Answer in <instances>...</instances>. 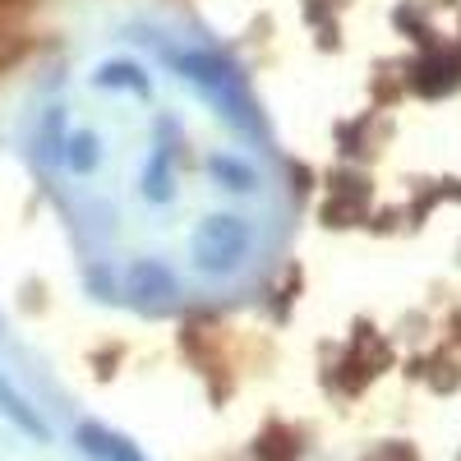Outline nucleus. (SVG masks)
I'll list each match as a JSON object with an SVG mask.
<instances>
[{"instance_id": "f257e3e1", "label": "nucleus", "mask_w": 461, "mask_h": 461, "mask_svg": "<svg viewBox=\"0 0 461 461\" xmlns=\"http://www.w3.org/2000/svg\"><path fill=\"white\" fill-rule=\"evenodd\" d=\"M171 65L180 69V79H189L194 84L230 125H240V130H258V115H254V106H249V97H245V84H240V74L230 69L226 60H217V56H208V51H176L171 56Z\"/></svg>"}, {"instance_id": "f03ea898", "label": "nucleus", "mask_w": 461, "mask_h": 461, "mask_svg": "<svg viewBox=\"0 0 461 461\" xmlns=\"http://www.w3.org/2000/svg\"><path fill=\"white\" fill-rule=\"evenodd\" d=\"M189 254H194V267L208 273V277L236 273V267L245 263V254H249V226L240 217H230V212H212V217L199 221Z\"/></svg>"}, {"instance_id": "6e6552de", "label": "nucleus", "mask_w": 461, "mask_h": 461, "mask_svg": "<svg viewBox=\"0 0 461 461\" xmlns=\"http://www.w3.org/2000/svg\"><path fill=\"white\" fill-rule=\"evenodd\" d=\"M143 194L152 203H167L171 199V148H158L152 152V162L143 171Z\"/></svg>"}, {"instance_id": "1a4fd4ad", "label": "nucleus", "mask_w": 461, "mask_h": 461, "mask_svg": "<svg viewBox=\"0 0 461 461\" xmlns=\"http://www.w3.org/2000/svg\"><path fill=\"white\" fill-rule=\"evenodd\" d=\"M208 167H212V176H217V180H226L230 189H249V185H254V171H249V167H240V162H230V158H212Z\"/></svg>"}, {"instance_id": "20e7f679", "label": "nucleus", "mask_w": 461, "mask_h": 461, "mask_svg": "<svg viewBox=\"0 0 461 461\" xmlns=\"http://www.w3.org/2000/svg\"><path fill=\"white\" fill-rule=\"evenodd\" d=\"M130 295H139V300H171V295H176L171 267L158 263V258L134 263V267H130Z\"/></svg>"}, {"instance_id": "7ed1b4c3", "label": "nucleus", "mask_w": 461, "mask_h": 461, "mask_svg": "<svg viewBox=\"0 0 461 461\" xmlns=\"http://www.w3.org/2000/svg\"><path fill=\"white\" fill-rule=\"evenodd\" d=\"M79 447L93 456V461H143V452L106 425H79Z\"/></svg>"}, {"instance_id": "423d86ee", "label": "nucleus", "mask_w": 461, "mask_h": 461, "mask_svg": "<svg viewBox=\"0 0 461 461\" xmlns=\"http://www.w3.org/2000/svg\"><path fill=\"white\" fill-rule=\"evenodd\" d=\"M93 84L97 88H134V93H148V74L139 65H130V60H106V65H97Z\"/></svg>"}, {"instance_id": "0eeeda50", "label": "nucleus", "mask_w": 461, "mask_h": 461, "mask_svg": "<svg viewBox=\"0 0 461 461\" xmlns=\"http://www.w3.org/2000/svg\"><path fill=\"white\" fill-rule=\"evenodd\" d=\"M60 148H65V162L79 171V176H88V171L97 167V158H102V148H97V134H93V130H74Z\"/></svg>"}, {"instance_id": "39448f33", "label": "nucleus", "mask_w": 461, "mask_h": 461, "mask_svg": "<svg viewBox=\"0 0 461 461\" xmlns=\"http://www.w3.org/2000/svg\"><path fill=\"white\" fill-rule=\"evenodd\" d=\"M0 415H5L10 420V425L14 429H23L28 438H37V443H42L47 438V425H42V415H37L14 388H10V378H0Z\"/></svg>"}]
</instances>
